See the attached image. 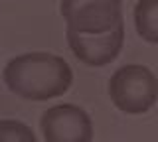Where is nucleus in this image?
Listing matches in <instances>:
<instances>
[{
    "label": "nucleus",
    "instance_id": "f257e3e1",
    "mask_svg": "<svg viewBox=\"0 0 158 142\" xmlns=\"http://www.w3.org/2000/svg\"><path fill=\"white\" fill-rule=\"evenodd\" d=\"M73 71L59 55L44 51L22 53L4 67V83L20 99L48 101L65 95L71 87Z\"/></svg>",
    "mask_w": 158,
    "mask_h": 142
},
{
    "label": "nucleus",
    "instance_id": "f03ea898",
    "mask_svg": "<svg viewBox=\"0 0 158 142\" xmlns=\"http://www.w3.org/2000/svg\"><path fill=\"white\" fill-rule=\"evenodd\" d=\"M109 97L121 112L144 115L156 103L158 81L146 65H123L109 79Z\"/></svg>",
    "mask_w": 158,
    "mask_h": 142
},
{
    "label": "nucleus",
    "instance_id": "7ed1b4c3",
    "mask_svg": "<svg viewBox=\"0 0 158 142\" xmlns=\"http://www.w3.org/2000/svg\"><path fill=\"white\" fill-rule=\"evenodd\" d=\"M59 12L69 30L81 34H103L125 24L121 0H61Z\"/></svg>",
    "mask_w": 158,
    "mask_h": 142
},
{
    "label": "nucleus",
    "instance_id": "20e7f679",
    "mask_svg": "<svg viewBox=\"0 0 158 142\" xmlns=\"http://www.w3.org/2000/svg\"><path fill=\"white\" fill-rule=\"evenodd\" d=\"M46 142H91L93 122L81 107L75 105H53L44 111L40 119Z\"/></svg>",
    "mask_w": 158,
    "mask_h": 142
},
{
    "label": "nucleus",
    "instance_id": "39448f33",
    "mask_svg": "<svg viewBox=\"0 0 158 142\" xmlns=\"http://www.w3.org/2000/svg\"><path fill=\"white\" fill-rule=\"evenodd\" d=\"M69 50L81 63L91 67H103L115 61L125 43V24L103 34H81L75 30H65Z\"/></svg>",
    "mask_w": 158,
    "mask_h": 142
},
{
    "label": "nucleus",
    "instance_id": "423d86ee",
    "mask_svg": "<svg viewBox=\"0 0 158 142\" xmlns=\"http://www.w3.org/2000/svg\"><path fill=\"white\" fill-rule=\"evenodd\" d=\"M136 34L148 43H158V0H138L135 6Z\"/></svg>",
    "mask_w": 158,
    "mask_h": 142
},
{
    "label": "nucleus",
    "instance_id": "0eeeda50",
    "mask_svg": "<svg viewBox=\"0 0 158 142\" xmlns=\"http://www.w3.org/2000/svg\"><path fill=\"white\" fill-rule=\"evenodd\" d=\"M0 142H38L34 130L26 122L14 119L0 120Z\"/></svg>",
    "mask_w": 158,
    "mask_h": 142
}]
</instances>
